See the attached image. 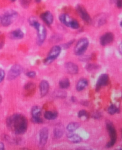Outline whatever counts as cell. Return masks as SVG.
Listing matches in <instances>:
<instances>
[{"mask_svg": "<svg viewBox=\"0 0 122 150\" xmlns=\"http://www.w3.org/2000/svg\"><path fill=\"white\" fill-rule=\"evenodd\" d=\"M8 128L16 135H21L26 132L27 128L26 118L20 114L10 116L7 120Z\"/></svg>", "mask_w": 122, "mask_h": 150, "instance_id": "cell-1", "label": "cell"}, {"mask_svg": "<svg viewBox=\"0 0 122 150\" xmlns=\"http://www.w3.org/2000/svg\"><path fill=\"white\" fill-rule=\"evenodd\" d=\"M29 23L30 25L36 29L39 41L42 43L45 39L47 35V32L45 27L43 25H41L39 22L33 17H31L29 19Z\"/></svg>", "mask_w": 122, "mask_h": 150, "instance_id": "cell-2", "label": "cell"}, {"mask_svg": "<svg viewBox=\"0 0 122 150\" xmlns=\"http://www.w3.org/2000/svg\"><path fill=\"white\" fill-rule=\"evenodd\" d=\"M18 14L14 11H9L6 12L1 17V23L3 26H8L16 20Z\"/></svg>", "mask_w": 122, "mask_h": 150, "instance_id": "cell-3", "label": "cell"}, {"mask_svg": "<svg viewBox=\"0 0 122 150\" xmlns=\"http://www.w3.org/2000/svg\"><path fill=\"white\" fill-rule=\"evenodd\" d=\"M59 19L61 22L67 27H70L74 29H77L79 28V24L78 21L71 18L69 15L66 14L60 15Z\"/></svg>", "mask_w": 122, "mask_h": 150, "instance_id": "cell-4", "label": "cell"}, {"mask_svg": "<svg viewBox=\"0 0 122 150\" xmlns=\"http://www.w3.org/2000/svg\"><path fill=\"white\" fill-rule=\"evenodd\" d=\"M88 45L89 41L86 38L80 39L74 47V54L76 56H81L86 51Z\"/></svg>", "mask_w": 122, "mask_h": 150, "instance_id": "cell-5", "label": "cell"}, {"mask_svg": "<svg viewBox=\"0 0 122 150\" xmlns=\"http://www.w3.org/2000/svg\"><path fill=\"white\" fill-rule=\"evenodd\" d=\"M107 129L108 130V132L109 133L110 137V141L109 143L107 144V148H111L115 144L116 140H117V132L116 130V129L114 128L113 123L109 121L107 122L106 124Z\"/></svg>", "mask_w": 122, "mask_h": 150, "instance_id": "cell-6", "label": "cell"}, {"mask_svg": "<svg viewBox=\"0 0 122 150\" xmlns=\"http://www.w3.org/2000/svg\"><path fill=\"white\" fill-rule=\"evenodd\" d=\"M61 52V48L59 46H54L51 49L48 53V57L45 59L44 63L45 65H50L60 55Z\"/></svg>", "mask_w": 122, "mask_h": 150, "instance_id": "cell-7", "label": "cell"}, {"mask_svg": "<svg viewBox=\"0 0 122 150\" xmlns=\"http://www.w3.org/2000/svg\"><path fill=\"white\" fill-rule=\"evenodd\" d=\"M23 71V67L19 65H14L11 69L10 70L8 76V80L12 81L14 79H16L17 77H18Z\"/></svg>", "mask_w": 122, "mask_h": 150, "instance_id": "cell-8", "label": "cell"}, {"mask_svg": "<svg viewBox=\"0 0 122 150\" xmlns=\"http://www.w3.org/2000/svg\"><path fill=\"white\" fill-rule=\"evenodd\" d=\"M109 76L107 74H103L98 77L96 85V90L98 91L103 86H105L109 83Z\"/></svg>", "mask_w": 122, "mask_h": 150, "instance_id": "cell-9", "label": "cell"}, {"mask_svg": "<svg viewBox=\"0 0 122 150\" xmlns=\"http://www.w3.org/2000/svg\"><path fill=\"white\" fill-rule=\"evenodd\" d=\"M76 10H77L78 13L80 15V17L85 22L88 23L91 22L92 20H91L90 15L87 13L85 9H84V7H83V6L82 5H78L77 8H76Z\"/></svg>", "mask_w": 122, "mask_h": 150, "instance_id": "cell-10", "label": "cell"}, {"mask_svg": "<svg viewBox=\"0 0 122 150\" xmlns=\"http://www.w3.org/2000/svg\"><path fill=\"white\" fill-rule=\"evenodd\" d=\"M114 40V35L109 32L103 35L100 39V43L103 46H105L111 44Z\"/></svg>", "mask_w": 122, "mask_h": 150, "instance_id": "cell-11", "label": "cell"}, {"mask_svg": "<svg viewBox=\"0 0 122 150\" xmlns=\"http://www.w3.org/2000/svg\"><path fill=\"white\" fill-rule=\"evenodd\" d=\"M48 138V129L46 128H42L40 133V144L44 146L46 144Z\"/></svg>", "mask_w": 122, "mask_h": 150, "instance_id": "cell-12", "label": "cell"}, {"mask_svg": "<svg viewBox=\"0 0 122 150\" xmlns=\"http://www.w3.org/2000/svg\"><path fill=\"white\" fill-rule=\"evenodd\" d=\"M65 67L67 71V72L72 75H74V74L78 73V71H79L78 66L75 65L73 63H71V62L67 63L65 65Z\"/></svg>", "mask_w": 122, "mask_h": 150, "instance_id": "cell-13", "label": "cell"}, {"mask_svg": "<svg viewBox=\"0 0 122 150\" xmlns=\"http://www.w3.org/2000/svg\"><path fill=\"white\" fill-rule=\"evenodd\" d=\"M40 89L41 97H44L46 96L48 92L50 89V85L49 83L46 81H42L41 82L40 85Z\"/></svg>", "mask_w": 122, "mask_h": 150, "instance_id": "cell-14", "label": "cell"}, {"mask_svg": "<svg viewBox=\"0 0 122 150\" xmlns=\"http://www.w3.org/2000/svg\"><path fill=\"white\" fill-rule=\"evenodd\" d=\"M41 17L48 26L51 25L53 22V15L50 11H46L42 13L41 15Z\"/></svg>", "mask_w": 122, "mask_h": 150, "instance_id": "cell-15", "label": "cell"}, {"mask_svg": "<svg viewBox=\"0 0 122 150\" xmlns=\"http://www.w3.org/2000/svg\"><path fill=\"white\" fill-rule=\"evenodd\" d=\"M24 34L20 29H16L12 31L9 34V37L13 39H20L23 38Z\"/></svg>", "mask_w": 122, "mask_h": 150, "instance_id": "cell-16", "label": "cell"}, {"mask_svg": "<svg viewBox=\"0 0 122 150\" xmlns=\"http://www.w3.org/2000/svg\"><path fill=\"white\" fill-rule=\"evenodd\" d=\"M88 85V81L85 78L80 79L78 82L77 85H76V89L78 91H81L83 89H85Z\"/></svg>", "mask_w": 122, "mask_h": 150, "instance_id": "cell-17", "label": "cell"}, {"mask_svg": "<svg viewBox=\"0 0 122 150\" xmlns=\"http://www.w3.org/2000/svg\"><path fill=\"white\" fill-rule=\"evenodd\" d=\"M106 20H107L106 17L105 16V15L100 14L96 17L94 22H95V24L97 26H102V25L105 24V22H106Z\"/></svg>", "mask_w": 122, "mask_h": 150, "instance_id": "cell-18", "label": "cell"}, {"mask_svg": "<svg viewBox=\"0 0 122 150\" xmlns=\"http://www.w3.org/2000/svg\"><path fill=\"white\" fill-rule=\"evenodd\" d=\"M42 114L41 109L38 106H34L31 109V114L32 117H41Z\"/></svg>", "mask_w": 122, "mask_h": 150, "instance_id": "cell-19", "label": "cell"}, {"mask_svg": "<svg viewBox=\"0 0 122 150\" xmlns=\"http://www.w3.org/2000/svg\"><path fill=\"white\" fill-rule=\"evenodd\" d=\"M58 116V113L56 112L47 111L44 113V117L47 120H54Z\"/></svg>", "mask_w": 122, "mask_h": 150, "instance_id": "cell-20", "label": "cell"}, {"mask_svg": "<svg viewBox=\"0 0 122 150\" xmlns=\"http://www.w3.org/2000/svg\"><path fill=\"white\" fill-rule=\"evenodd\" d=\"M79 127H80L79 123L77 122H72L67 125V130L70 132H73L76 130H77Z\"/></svg>", "mask_w": 122, "mask_h": 150, "instance_id": "cell-21", "label": "cell"}, {"mask_svg": "<svg viewBox=\"0 0 122 150\" xmlns=\"http://www.w3.org/2000/svg\"><path fill=\"white\" fill-rule=\"evenodd\" d=\"M68 139L73 143H79L82 141L81 137L78 134H70L68 136Z\"/></svg>", "mask_w": 122, "mask_h": 150, "instance_id": "cell-22", "label": "cell"}, {"mask_svg": "<svg viewBox=\"0 0 122 150\" xmlns=\"http://www.w3.org/2000/svg\"><path fill=\"white\" fill-rule=\"evenodd\" d=\"M59 85L62 89H66L69 87L70 81L67 78H63L60 81Z\"/></svg>", "mask_w": 122, "mask_h": 150, "instance_id": "cell-23", "label": "cell"}, {"mask_svg": "<svg viewBox=\"0 0 122 150\" xmlns=\"http://www.w3.org/2000/svg\"><path fill=\"white\" fill-rule=\"evenodd\" d=\"M63 135V130L60 128L57 127L54 130V136L56 138H60Z\"/></svg>", "mask_w": 122, "mask_h": 150, "instance_id": "cell-24", "label": "cell"}, {"mask_svg": "<svg viewBox=\"0 0 122 150\" xmlns=\"http://www.w3.org/2000/svg\"><path fill=\"white\" fill-rule=\"evenodd\" d=\"M119 112V109L114 104L111 105L108 108V113L111 115H113Z\"/></svg>", "mask_w": 122, "mask_h": 150, "instance_id": "cell-25", "label": "cell"}, {"mask_svg": "<svg viewBox=\"0 0 122 150\" xmlns=\"http://www.w3.org/2000/svg\"><path fill=\"white\" fill-rule=\"evenodd\" d=\"M56 97L58 98H65L66 97V93L64 91H57V92H55Z\"/></svg>", "mask_w": 122, "mask_h": 150, "instance_id": "cell-26", "label": "cell"}, {"mask_svg": "<svg viewBox=\"0 0 122 150\" xmlns=\"http://www.w3.org/2000/svg\"><path fill=\"white\" fill-rule=\"evenodd\" d=\"M78 117L79 118H82V117H88V113L86 111V110H80V111L78 113Z\"/></svg>", "mask_w": 122, "mask_h": 150, "instance_id": "cell-27", "label": "cell"}, {"mask_svg": "<svg viewBox=\"0 0 122 150\" xmlns=\"http://www.w3.org/2000/svg\"><path fill=\"white\" fill-rule=\"evenodd\" d=\"M32 122L36 124H40L43 123V120L41 117H32Z\"/></svg>", "mask_w": 122, "mask_h": 150, "instance_id": "cell-28", "label": "cell"}, {"mask_svg": "<svg viewBox=\"0 0 122 150\" xmlns=\"http://www.w3.org/2000/svg\"><path fill=\"white\" fill-rule=\"evenodd\" d=\"M86 69L88 70V71H93V70H94L95 69H97L98 68V66L96 65H94V64H89L86 66Z\"/></svg>", "mask_w": 122, "mask_h": 150, "instance_id": "cell-29", "label": "cell"}, {"mask_svg": "<svg viewBox=\"0 0 122 150\" xmlns=\"http://www.w3.org/2000/svg\"><path fill=\"white\" fill-rule=\"evenodd\" d=\"M34 87H35L34 84L30 82V83H28L26 85V86H25V89L27 91H29V90H32Z\"/></svg>", "mask_w": 122, "mask_h": 150, "instance_id": "cell-30", "label": "cell"}, {"mask_svg": "<svg viewBox=\"0 0 122 150\" xmlns=\"http://www.w3.org/2000/svg\"><path fill=\"white\" fill-rule=\"evenodd\" d=\"M5 77V72L4 70L1 68H0V82H1L4 79Z\"/></svg>", "mask_w": 122, "mask_h": 150, "instance_id": "cell-31", "label": "cell"}, {"mask_svg": "<svg viewBox=\"0 0 122 150\" xmlns=\"http://www.w3.org/2000/svg\"><path fill=\"white\" fill-rule=\"evenodd\" d=\"M26 76H28L29 77L33 78L36 76V73L34 72V71H30V72H29L26 73Z\"/></svg>", "mask_w": 122, "mask_h": 150, "instance_id": "cell-32", "label": "cell"}, {"mask_svg": "<svg viewBox=\"0 0 122 150\" xmlns=\"http://www.w3.org/2000/svg\"><path fill=\"white\" fill-rule=\"evenodd\" d=\"M117 6L119 9L122 8V0H117Z\"/></svg>", "mask_w": 122, "mask_h": 150, "instance_id": "cell-33", "label": "cell"}, {"mask_svg": "<svg viewBox=\"0 0 122 150\" xmlns=\"http://www.w3.org/2000/svg\"><path fill=\"white\" fill-rule=\"evenodd\" d=\"M93 117L95 118V119H98V118H100L101 117V114L100 113L97 112L93 114Z\"/></svg>", "mask_w": 122, "mask_h": 150, "instance_id": "cell-34", "label": "cell"}, {"mask_svg": "<svg viewBox=\"0 0 122 150\" xmlns=\"http://www.w3.org/2000/svg\"><path fill=\"white\" fill-rule=\"evenodd\" d=\"M4 149V144L2 143H0V150H3Z\"/></svg>", "mask_w": 122, "mask_h": 150, "instance_id": "cell-35", "label": "cell"}, {"mask_svg": "<svg viewBox=\"0 0 122 150\" xmlns=\"http://www.w3.org/2000/svg\"><path fill=\"white\" fill-rule=\"evenodd\" d=\"M120 51L121 54H122V42L121 43V44L120 45Z\"/></svg>", "mask_w": 122, "mask_h": 150, "instance_id": "cell-36", "label": "cell"}, {"mask_svg": "<svg viewBox=\"0 0 122 150\" xmlns=\"http://www.w3.org/2000/svg\"><path fill=\"white\" fill-rule=\"evenodd\" d=\"M3 46V43H0V49H1Z\"/></svg>", "mask_w": 122, "mask_h": 150, "instance_id": "cell-37", "label": "cell"}, {"mask_svg": "<svg viewBox=\"0 0 122 150\" xmlns=\"http://www.w3.org/2000/svg\"><path fill=\"white\" fill-rule=\"evenodd\" d=\"M1 101H2V98H1V96H0V103H1Z\"/></svg>", "mask_w": 122, "mask_h": 150, "instance_id": "cell-38", "label": "cell"}, {"mask_svg": "<svg viewBox=\"0 0 122 150\" xmlns=\"http://www.w3.org/2000/svg\"><path fill=\"white\" fill-rule=\"evenodd\" d=\"M120 26L122 28V21L120 22Z\"/></svg>", "mask_w": 122, "mask_h": 150, "instance_id": "cell-39", "label": "cell"}, {"mask_svg": "<svg viewBox=\"0 0 122 150\" xmlns=\"http://www.w3.org/2000/svg\"><path fill=\"white\" fill-rule=\"evenodd\" d=\"M36 2H40L41 0H36Z\"/></svg>", "mask_w": 122, "mask_h": 150, "instance_id": "cell-40", "label": "cell"}, {"mask_svg": "<svg viewBox=\"0 0 122 150\" xmlns=\"http://www.w3.org/2000/svg\"><path fill=\"white\" fill-rule=\"evenodd\" d=\"M11 1H15V0H11Z\"/></svg>", "mask_w": 122, "mask_h": 150, "instance_id": "cell-41", "label": "cell"}]
</instances>
